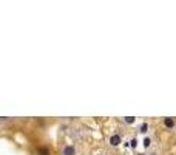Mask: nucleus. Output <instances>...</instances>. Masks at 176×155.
Here are the masks:
<instances>
[{"label":"nucleus","instance_id":"1","mask_svg":"<svg viewBox=\"0 0 176 155\" xmlns=\"http://www.w3.org/2000/svg\"><path fill=\"white\" fill-rule=\"evenodd\" d=\"M162 124H164V127L167 129V130H176V119L174 118H171V116H165V118H162Z\"/></svg>","mask_w":176,"mask_h":155},{"label":"nucleus","instance_id":"2","mask_svg":"<svg viewBox=\"0 0 176 155\" xmlns=\"http://www.w3.org/2000/svg\"><path fill=\"white\" fill-rule=\"evenodd\" d=\"M77 153V149L74 144H65L60 150V155H76Z\"/></svg>","mask_w":176,"mask_h":155},{"label":"nucleus","instance_id":"3","mask_svg":"<svg viewBox=\"0 0 176 155\" xmlns=\"http://www.w3.org/2000/svg\"><path fill=\"white\" fill-rule=\"evenodd\" d=\"M108 143H110V146H113V147H117V146H120V143H122V135L120 134H113V135H110V138H108Z\"/></svg>","mask_w":176,"mask_h":155},{"label":"nucleus","instance_id":"4","mask_svg":"<svg viewBox=\"0 0 176 155\" xmlns=\"http://www.w3.org/2000/svg\"><path fill=\"white\" fill-rule=\"evenodd\" d=\"M122 121H124L125 124H135V123H136V118H135V116H125V118H122Z\"/></svg>","mask_w":176,"mask_h":155},{"label":"nucleus","instance_id":"5","mask_svg":"<svg viewBox=\"0 0 176 155\" xmlns=\"http://www.w3.org/2000/svg\"><path fill=\"white\" fill-rule=\"evenodd\" d=\"M139 132H141V134H147V132H148V123H142V124L139 126Z\"/></svg>","mask_w":176,"mask_h":155},{"label":"nucleus","instance_id":"6","mask_svg":"<svg viewBox=\"0 0 176 155\" xmlns=\"http://www.w3.org/2000/svg\"><path fill=\"white\" fill-rule=\"evenodd\" d=\"M150 146H152V138H150V137H145V138H144V147L148 149Z\"/></svg>","mask_w":176,"mask_h":155},{"label":"nucleus","instance_id":"7","mask_svg":"<svg viewBox=\"0 0 176 155\" xmlns=\"http://www.w3.org/2000/svg\"><path fill=\"white\" fill-rule=\"evenodd\" d=\"M37 152H39L40 155H49V149H46V147H39Z\"/></svg>","mask_w":176,"mask_h":155},{"label":"nucleus","instance_id":"8","mask_svg":"<svg viewBox=\"0 0 176 155\" xmlns=\"http://www.w3.org/2000/svg\"><path fill=\"white\" fill-rule=\"evenodd\" d=\"M130 143H131V147H136L138 146V138H131Z\"/></svg>","mask_w":176,"mask_h":155},{"label":"nucleus","instance_id":"9","mask_svg":"<svg viewBox=\"0 0 176 155\" xmlns=\"http://www.w3.org/2000/svg\"><path fill=\"white\" fill-rule=\"evenodd\" d=\"M148 155H159V153H158L156 150H150V152H148Z\"/></svg>","mask_w":176,"mask_h":155},{"label":"nucleus","instance_id":"10","mask_svg":"<svg viewBox=\"0 0 176 155\" xmlns=\"http://www.w3.org/2000/svg\"><path fill=\"white\" fill-rule=\"evenodd\" d=\"M136 155H145V153H136Z\"/></svg>","mask_w":176,"mask_h":155},{"label":"nucleus","instance_id":"11","mask_svg":"<svg viewBox=\"0 0 176 155\" xmlns=\"http://www.w3.org/2000/svg\"><path fill=\"white\" fill-rule=\"evenodd\" d=\"M96 155H104V153H96Z\"/></svg>","mask_w":176,"mask_h":155}]
</instances>
